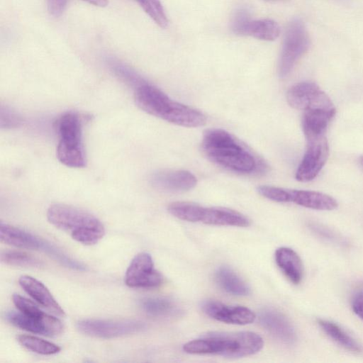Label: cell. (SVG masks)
I'll return each instance as SVG.
<instances>
[{
	"mask_svg": "<svg viewBox=\"0 0 363 363\" xmlns=\"http://www.w3.org/2000/svg\"><path fill=\"white\" fill-rule=\"evenodd\" d=\"M108 62L113 72L125 83L133 86L135 89L145 80L128 66L113 57Z\"/></svg>",
	"mask_w": 363,
	"mask_h": 363,
	"instance_id": "obj_27",
	"label": "cell"
},
{
	"mask_svg": "<svg viewBox=\"0 0 363 363\" xmlns=\"http://www.w3.org/2000/svg\"><path fill=\"white\" fill-rule=\"evenodd\" d=\"M263 346V339L254 332H210L186 342L183 350L193 354L237 358L257 353Z\"/></svg>",
	"mask_w": 363,
	"mask_h": 363,
	"instance_id": "obj_2",
	"label": "cell"
},
{
	"mask_svg": "<svg viewBox=\"0 0 363 363\" xmlns=\"http://www.w3.org/2000/svg\"><path fill=\"white\" fill-rule=\"evenodd\" d=\"M261 325L270 334L285 344H293L296 334L291 322L280 311L268 308L259 313Z\"/></svg>",
	"mask_w": 363,
	"mask_h": 363,
	"instance_id": "obj_16",
	"label": "cell"
},
{
	"mask_svg": "<svg viewBox=\"0 0 363 363\" xmlns=\"http://www.w3.org/2000/svg\"><path fill=\"white\" fill-rule=\"evenodd\" d=\"M1 260L6 264L39 268L43 265L42 261L25 252L18 250H5L1 253Z\"/></svg>",
	"mask_w": 363,
	"mask_h": 363,
	"instance_id": "obj_26",
	"label": "cell"
},
{
	"mask_svg": "<svg viewBox=\"0 0 363 363\" xmlns=\"http://www.w3.org/2000/svg\"><path fill=\"white\" fill-rule=\"evenodd\" d=\"M47 218L54 226L69 233L74 240L85 245L96 244L105 235L100 220L77 207L53 204L48 209Z\"/></svg>",
	"mask_w": 363,
	"mask_h": 363,
	"instance_id": "obj_4",
	"label": "cell"
},
{
	"mask_svg": "<svg viewBox=\"0 0 363 363\" xmlns=\"http://www.w3.org/2000/svg\"><path fill=\"white\" fill-rule=\"evenodd\" d=\"M218 286L225 292L235 296H247L250 288L244 280L230 267H220L215 273Z\"/></svg>",
	"mask_w": 363,
	"mask_h": 363,
	"instance_id": "obj_21",
	"label": "cell"
},
{
	"mask_svg": "<svg viewBox=\"0 0 363 363\" xmlns=\"http://www.w3.org/2000/svg\"><path fill=\"white\" fill-rule=\"evenodd\" d=\"M144 11L161 28H166L168 20L160 0H137Z\"/></svg>",
	"mask_w": 363,
	"mask_h": 363,
	"instance_id": "obj_28",
	"label": "cell"
},
{
	"mask_svg": "<svg viewBox=\"0 0 363 363\" xmlns=\"http://www.w3.org/2000/svg\"><path fill=\"white\" fill-rule=\"evenodd\" d=\"M201 308L210 318L229 324L247 325L256 318L255 313L247 307L229 306L215 300L205 301Z\"/></svg>",
	"mask_w": 363,
	"mask_h": 363,
	"instance_id": "obj_14",
	"label": "cell"
},
{
	"mask_svg": "<svg viewBox=\"0 0 363 363\" xmlns=\"http://www.w3.org/2000/svg\"><path fill=\"white\" fill-rule=\"evenodd\" d=\"M168 211L173 216L189 222H200L203 206L187 201H177L168 206Z\"/></svg>",
	"mask_w": 363,
	"mask_h": 363,
	"instance_id": "obj_24",
	"label": "cell"
},
{
	"mask_svg": "<svg viewBox=\"0 0 363 363\" xmlns=\"http://www.w3.org/2000/svg\"><path fill=\"white\" fill-rule=\"evenodd\" d=\"M352 308L354 313L363 320V289L357 291L353 296Z\"/></svg>",
	"mask_w": 363,
	"mask_h": 363,
	"instance_id": "obj_33",
	"label": "cell"
},
{
	"mask_svg": "<svg viewBox=\"0 0 363 363\" xmlns=\"http://www.w3.org/2000/svg\"><path fill=\"white\" fill-rule=\"evenodd\" d=\"M201 150L214 164L230 171L250 174L257 168L255 157L236 140L221 128L206 130L202 138Z\"/></svg>",
	"mask_w": 363,
	"mask_h": 363,
	"instance_id": "obj_3",
	"label": "cell"
},
{
	"mask_svg": "<svg viewBox=\"0 0 363 363\" xmlns=\"http://www.w3.org/2000/svg\"><path fill=\"white\" fill-rule=\"evenodd\" d=\"M59 136L57 157L69 167L82 168L86 166L82 144V121L75 112H66L55 121Z\"/></svg>",
	"mask_w": 363,
	"mask_h": 363,
	"instance_id": "obj_5",
	"label": "cell"
},
{
	"mask_svg": "<svg viewBox=\"0 0 363 363\" xmlns=\"http://www.w3.org/2000/svg\"><path fill=\"white\" fill-rule=\"evenodd\" d=\"M5 319L11 325L22 330L49 337L62 333L63 325L57 318L44 313L41 316H30L18 311H7Z\"/></svg>",
	"mask_w": 363,
	"mask_h": 363,
	"instance_id": "obj_13",
	"label": "cell"
},
{
	"mask_svg": "<svg viewBox=\"0 0 363 363\" xmlns=\"http://www.w3.org/2000/svg\"><path fill=\"white\" fill-rule=\"evenodd\" d=\"M359 162H360V164H362V166H363V155L360 157V158H359Z\"/></svg>",
	"mask_w": 363,
	"mask_h": 363,
	"instance_id": "obj_35",
	"label": "cell"
},
{
	"mask_svg": "<svg viewBox=\"0 0 363 363\" xmlns=\"http://www.w3.org/2000/svg\"><path fill=\"white\" fill-rule=\"evenodd\" d=\"M290 202L298 206L320 211L335 209L337 201L324 193L310 190H290Z\"/></svg>",
	"mask_w": 363,
	"mask_h": 363,
	"instance_id": "obj_19",
	"label": "cell"
},
{
	"mask_svg": "<svg viewBox=\"0 0 363 363\" xmlns=\"http://www.w3.org/2000/svg\"><path fill=\"white\" fill-rule=\"evenodd\" d=\"M286 101L292 108L304 111H336L328 96L312 82H301L293 85L286 93Z\"/></svg>",
	"mask_w": 363,
	"mask_h": 363,
	"instance_id": "obj_9",
	"label": "cell"
},
{
	"mask_svg": "<svg viewBox=\"0 0 363 363\" xmlns=\"http://www.w3.org/2000/svg\"><path fill=\"white\" fill-rule=\"evenodd\" d=\"M200 222L208 225L247 227L250 220L235 210L224 207H203Z\"/></svg>",
	"mask_w": 363,
	"mask_h": 363,
	"instance_id": "obj_18",
	"label": "cell"
},
{
	"mask_svg": "<svg viewBox=\"0 0 363 363\" xmlns=\"http://www.w3.org/2000/svg\"><path fill=\"white\" fill-rule=\"evenodd\" d=\"M270 1H278V0H270Z\"/></svg>",
	"mask_w": 363,
	"mask_h": 363,
	"instance_id": "obj_36",
	"label": "cell"
},
{
	"mask_svg": "<svg viewBox=\"0 0 363 363\" xmlns=\"http://www.w3.org/2000/svg\"><path fill=\"white\" fill-rule=\"evenodd\" d=\"M306 149L295 177L301 182L314 179L325 164L329 155L326 134L305 135Z\"/></svg>",
	"mask_w": 363,
	"mask_h": 363,
	"instance_id": "obj_10",
	"label": "cell"
},
{
	"mask_svg": "<svg viewBox=\"0 0 363 363\" xmlns=\"http://www.w3.org/2000/svg\"><path fill=\"white\" fill-rule=\"evenodd\" d=\"M0 239L1 242L12 246L46 253L60 264L73 270H86L84 264L68 256L47 240L3 222L0 223Z\"/></svg>",
	"mask_w": 363,
	"mask_h": 363,
	"instance_id": "obj_6",
	"label": "cell"
},
{
	"mask_svg": "<svg viewBox=\"0 0 363 363\" xmlns=\"http://www.w3.org/2000/svg\"><path fill=\"white\" fill-rule=\"evenodd\" d=\"M17 340L27 350L43 355L54 354L61 350L57 345L35 336L19 335Z\"/></svg>",
	"mask_w": 363,
	"mask_h": 363,
	"instance_id": "obj_25",
	"label": "cell"
},
{
	"mask_svg": "<svg viewBox=\"0 0 363 363\" xmlns=\"http://www.w3.org/2000/svg\"><path fill=\"white\" fill-rule=\"evenodd\" d=\"M318 325L333 340L344 348L354 352L362 350L361 345L336 323L319 319Z\"/></svg>",
	"mask_w": 363,
	"mask_h": 363,
	"instance_id": "obj_23",
	"label": "cell"
},
{
	"mask_svg": "<svg viewBox=\"0 0 363 363\" xmlns=\"http://www.w3.org/2000/svg\"><path fill=\"white\" fill-rule=\"evenodd\" d=\"M134 100L135 104L147 113L177 125L196 128L206 122V116L202 112L172 100L146 81L135 89Z\"/></svg>",
	"mask_w": 363,
	"mask_h": 363,
	"instance_id": "obj_1",
	"label": "cell"
},
{
	"mask_svg": "<svg viewBox=\"0 0 363 363\" xmlns=\"http://www.w3.org/2000/svg\"><path fill=\"white\" fill-rule=\"evenodd\" d=\"M12 299L16 308L26 315L41 316L45 313L33 301L18 294H13Z\"/></svg>",
	"mask_w": 363,
	"mask_h": 363,
	"instance_id": "obj_30",
	"label": "cell"
},
{
	"mask_svg": "<svg viewBox=\"0 0 363 363\" xmlns=\"http://www.w3.org/2000/svg\"><path fill=\"white\" fill-rule=\"evenodd\" d=\"M84 1H86L91 4H93L94 6H106L108 4V0H82Z\"/></svg>",
	"mask_w": 363,
	"mask_h": 363,
	"instance_id": "obj_34",
	"label": "cell"
},
{
	"mask_svg": "<svg viewBox=\"0 0 363 363\" xmlns=\"http://www.w3.org/2000/svg\"><path fill=\"white\" fill-rule=\"evenodd\" d=\"M22 123V118L10 108H1V127L14 128L18 127Z\"/></svg>",
	"mask_w": 363,
	"mask_h": 363,
	"instance_id": "obj_31",
	"label": "cell"
},
{
	"mask_svg": "<svg viewBox=\"0 0 363 363\" xmlns=\"http://www.w3.org/2000/svg\"><path fill=\"white\" fill-rule=\"evenodd\" d=\"M18 282L22 289L42 306L55 315L65 316L64 310L42 282L27 275L21 277Z\"/></svg>",
	"mask_w": 363,
	"mask_h": 363,
	"instance_id": "obj_17",
	"label": "cell"
},
{
	"mask_svg": "<svg viewBox=\"0 0 363 363\" xmlns=\"http://www.w3.org/2000/svg\"><path fill=\"white\" fill-rule=\"evenodd\" d=\"M230 27L235 34L252 36L262 40H274L280 34V28L277 22L267 18L252 20L250 11L244 6L235 11Z\"/></svg>",
	"mask_w": 363,
	"mask_h": 363,
	"instance_id": "obj_11",
	"label": "cell"
},
{
	"mask_svg": "<svg viewBox=\"0 0 363 363\" xmlns=\"http://www.w3.org/2000/svg\"><path fill=\"white\" fill-rule=\"evenodd\" d=\"M151 183L157 189L170 193H182L194 188L196 177L186 170H162L154 173Z\"/></svg>",
	"mask_w": 363,
	"mask_h": 363,
	"instance_id": "obj_15",
	"label": "cell"
},
{
	"mask_svg": "<svg viewBox=\"0 0 363 363\" xmlns=\"http://www.w3.org/2000/svg\"><path fill=\"white\" fill-rule=\"evenodd\" d=\"M257 191L263 197L273 201L279 203L290 202V190L288 189L262 185L257 187Z\"/></svg>",
	"mask_w": 363,
	"mask_h": 363,
	"instance_id": "obj_29",
	"label": "cell"
},
{
	"mask_svg": "<svg viewBox=\"0 0 363 363\" xmlns=\"http://www.w3.org/2000/svg\"><path fill=\"white\" fill-rule=\"evenodd\" d=\"M140 306L145 313L154 317H169L180 313L174 301L163 296L143 298L140 301Z\"/></svg>",
	"mask_w": 363,
	"mask_h": 363,
	"instance_id": "obj_22",
	"label": "cell"
},
{
	"mask_svg": "<svg viewBox=\"0 0 363 363\" xmlns=\"http://www.w3.org/2000/svg\"><path fill=\"white\" fill-rule=\"evenodd\" d=\"M309 47V38L302 21L293 20L287 26L279 60V74H289Z\"/></svg>",
	"mask_w": 363,
	"mask_h": 363,
	"instance_id": "obj_7",
	"label": "cell"
},
{
	"mask_svg": "<svg viewBox=\"0 0 363 363\" xmlns=\"http://www.w3.org/2000/svg\"><path fill=\"white\" fill-rule=\"evenodd\" d=\"M67 4V0H47L48 11L55 17H58L62 13Z\"/></svg>",
	"mask_w": 363,
	"mask_h": 363,
	"instance_id": "obj_32",
	"label": "cell"
},
{
	"mask_svg": "<svg viewBox=\"0 0 363 363\" xmlns=\"http://www.w3.org/2000/svg\"><path fill=\"white\" fill-rule=\"evenodd\" d=\"M275 262L285 277L294 284H298L303 278V267L298 255L292 249L281 247L275 251Z\"/></svg>",
	"mask_w": 363,
	"mask_h": 363,
	"instance_id": "obj_20",
	"label": "cell"
},
{
	"mask_svg": "<svg viewBox=\"0 0 363 363\" xmlns=\"http://www.w3.org/2000/svg\"><path fill=\"white\" fill-rule=\"evenodd\" d=\"M76 326L83 334L104 339L135 334L145 328L144 323L133 319L87 318L79 320Z\"/></svg>",
	"mask_w": 363,
	"mask_h": 363,
	"instance_id": "obj_8",
	"label": "cell"
},
{
	"mask_svg": "<svg viewBox=\"0 0 363 363\" xmlns=\"http://www.w3.org/2000/svg\"><path fill=\"white\" fill-rule=\"evenodd\" d=\"M162 282V277L155 269L152 258L147 252H140L133 259L125 275V283L130 288H156Z\"/></svg>",
	"mask_w": 363,
	"mask_h": 363,
	"instance_id": "obj_12",
	"label": "cell"
}]
</instances>
